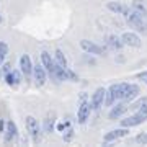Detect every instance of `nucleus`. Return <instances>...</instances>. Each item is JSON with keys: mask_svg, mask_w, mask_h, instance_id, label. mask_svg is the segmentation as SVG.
Wrapping results in <instances>:
<instances>
[{"mask_svg": "<svg viewBox=\"0 0 147 147\" xmlns=\"http://www.w3.org/2000/svg\"><path fill=\"white\" fill-rule=\"evenodd\" d=\"M144 121H147V110L136 111L132 116H127V118H124V119H121V126H124V127H134V126L142 124Z\"/></svg>", "mask_w": 147, "mask_h": 147, "instance_id": "obj_1", "label": "nucleus"}, {"mask_svg": "<svg viewBox=\"0 0 147 147\" xmlns=\"http://www.w3.org/2000/svg\"><path fill=\"white\" fill-rule=\"evenodd\" d=\"M80 47H82L87 54H92V56H106L105 47L98 46V44H95L93 41H88V39H82V41H80Z\"/></svg>", "mask_w": 147, "mask_h": 147, "instance_id": "obj_2", "label": "nucleus"}, {"mask_svg": "<svg viewBox=\"0 0 147 147\" xmlns=\"http://www.w3.org/2000/svg\"><path fill=\"white\" fill-rule=\"evenodd\" d=\"M26 129L31 136L33 142H39L41 139V126L38 124V119L33 116H26Z\"/></svg>", "mask_w": 147, "mask_h": 147, "instance_id": "obj_3", "label": "nucleus"}, {"mask_svg": "<svg viewBox=\"0 0 147 147\" xmlns=\"http://www.w3.org/2000/svg\"><path fill=\"white\" fill-rule=\"evenodd\" d=\"M90 111H92L90 101L82 98V103H80L79 110H77V121H79V124H85L87 123V119L90 118Z\"/></svg>", "mask_w": 147, "mask_h": 147, "instance_id": "obj_4", "label": "nucleus"}, {"mask_svg": "<svg viewBox=\"0 0 147 147\" xmlns=\"http://www.w3.org/2000/svg\"><path fill=\"white\" fill-rule=\"evenodd\" d=\"M105 96H106V88L105 87H100L96 88L90 98V105H92V110H98L100 106H103L105 103Z\"/></svg>", "mask_w": 147, "mask_h": 147, "instance_id": "obj_5", "label": "nucleus"}, {"mask_svg": "<svg viewBox=\"0 0 147 147\" xmlns=\"http://www.w3.org/2000/svg\"><path fill=\"white\" fill-rule=\"evenodd\" d=\"M41 64L44 65V69L47 70V74L51 75V77H56V67H57V64H56V59L51 57V54L49 53H41Z\"/></svg>", "mask_w": 147, "mask_h": 147, "instance_id": "obj_6", "label": "nucleus"}, {"mask_svg": "<svg viewBox=\"0 0 147 147\" xmlns=\"http://www.w3.org/2000/svg\"><path fill=\"white\" fill-rule=\"evenodd\" d=\"M33 77H34V82H36L38 87H42V85L46 84L47 70L44 69L42 64H36V65H33Z\"/></svg>", "mask_w": 147, "mask_h": 147, "instance_id": "obj_7", "label": "nucleus"}, {"mask_svg": "<svg viewBox=\"0 0 147 147\" xmlns=\"http://www.w3.org/2000/svg\"><path fill=\"white\" fill-rule=\"evenodd\" d=\"M18 137V127H16L15 121H7L5 131H3V141L7 144H11Z\"/></svg>", "mask_w": 147, "mask_h": 147, "instance_id": "obj_8", "label": "nucleus"}, {"mask_svg": "<svg viewBox=\"0 0 147 147\" xmlns=\"http://www.w3.org/2000/svg\"><path fill=\"white\" fill-rule=\"evenodd\" d=\"M121 39H123V44L124 46H129V47H141L142 46V39L132 31L123 33L121 34Z\"/></svg>", "mask_w": 147, "mask_h": 147, "instance_id": "obj_9", "label": "nucleus"}, {"mask_svg": "<svg viewBox=\"0 0 147 147\" xmlns=\"http://www.w3.org/2000/svg\"><path fill=\"white\" fill-rule=\"evenodd\" d=\"M126 136H129V127H119V129H113V131H110V132H106L105 136H103V142H113V141H116V139H121V137H126Z\"/></svg>", "mask_w": 147, "mask_h": 147, "instance_id": "obj_10", "label": "nucleus"}, {"mask_svg": "<svg viewBox=\"0 0 147 147\" xmlns=\"http://www.w3.org/2000/svg\"><path fill=\"white\" fill-rule=\"evenodd\" d=\"M129 108H131V106L127 105V101H124V100L119 101V103H116V105L110 110L108 118H110V119H118V118H121V116H123L127 110H129Z\"/></svg>", "mask_w": 147, "mask_h": 147, "instance_id": "obj_11", "label": "nucleus"}, {"mask_svg": "<svg viewBox=\"0 0 147 147\" xmlns=\"http://www.w3.org/2000/svg\"><path fill=\"white\" fill-rule=\"evenodd\" d=\"M106 8L110 11H113V13H116V15H124L126 16L127 13H129V7L124 5V3H121V2H108L106 3Z\"/></svg>", "mask_w": 147, "mask_h": 147, "instance_id": "obj_12", "label": "nucleus"}, {"mask_svg": "<svg viewBox=\"0 0 147 147\" xmlns=\"http://www.w3.org/2000/svg\"><path fill=\"white\" fill-rule=\"evenodd\" d=\"M139 95V87L136 84H126L124 92H123V100L124 101H132Z\"/></svg>", "mask_w": 147, "mask_h": 147, "instance_id": "obj_13", "label": "nucleus"}, {"mask_svg": "<svg viewBox=\"0 0 147 147\" xmlns=\"http://www.w3.org/2000/svg\"><path fill=\"white\" fill-rule=\"evenodd\" d=\"M105 44L110 47V49H113V51H119L121 47L124 46L121 36H116V34H108V36L105 38Z\"/></svg>", "mask_w": 147, "mask_h": 147, "instance_id": "obj_14", "label": "nucleus"}, {"mask_svg": "<svg viewBox=\"0 0 147 147\" xmlns=\"http://www.w3.org/2000/svg\"><path fill=\"white\" fill-rule=\"evenodd\" d=\"M21 70H11V72L5 74V82L8 87H18L21 82Z\"/></svg>", "mask_w": 147, "mask_h": 147, "instance_id": "obj_15", "label": "nucleus"}, {"mask_svg": "<svg viewBox=\"0 0 147 147\" xmlns=\"http://www.w3.org/2000/svg\"><path fill=\"white\" fill-rule=\"evenodd\" d=\"M20 70L25 75H31L33 74V64H31V59L28 54H23L20 57Z\"/></svg>", "mask_w": 147, "mask_h": 147, "instance_id": "obj_16", "label": "nucleus"}, {"mask_svg": "<svg viewBox=\"0 0 147 147\" xmlns=\"http://www.w3.org/2000/svg\"><path fill=\"white\" fill-rule=\"evenodd\" d=\"M54 127H56V113H49L46 116V119L42 123V131L46 132V134H51L54 131Z\"/></svg>", "mask_w": 147, "mask_h": 147, "instance_id": "obj_17", "label": "nucleus"}, {"mask_svg": "<svg viewBox=\"0 0 147 147\" xmlns=\"http://www.w3.org/2000/svg\"><path fill=\"white\" fill-rule=\"evenodd\" d=\"M124 87H126V84H115V85H111L110 88H108V92L113 95V98H115V100H123V92H124Z\"/></svg>", "mask_w": 147, "mask_h": 147, "instance_id": "obj_18", "label": "nucleus"}, {"mask_svg": "<svg viewBox=\"0 0 147 147\" xmlns=\"http://www.w3.org/2000/svg\"><path fill=\"white\" fill-rule=\"evenodd\" d=\"M54 59H56V64H57V65H61V67H69L67 57H65V54H64L61 49H56V53H54Z\"/></svg>", "mask_w": 147, "mask_h": 147, "instance_id": "obj_19", "label": "nucleus"}, {"mask_svg": "<svg viewBox=\"0 0 147 147\" xmlns=\"http://www.w3.org/2000/svg\"><path fill=\"white\" fill-rule=\"evenodd\" d=\"M131 8L141 11V13H144V15H147V3L144 2V0H132Z\"/></svg>", "mask_w": 147, "mask_h": 147, "instance_id": "obj_20", "label": "nucleus"}, {"mask_svg": "<svg viewBox=\"0 0 147 147\" xmlns=\"http://www.w3.org/2000/svg\"><path fill=\"white\" fill-rule=\"evenodd\" d=\"M134 111H141V110H147V96H142V98H139V100L136 101V103H132L131 106Z\"/></svg>", "mask_w": 147, "mask_h": 147, "instance_id": "obj_21", "label": "nucleus"}, {"mask_svg": "<svg viewBox=\"0 0 147 147\" xmlns=\"http://www.w3.org/2000/svg\"><path fill=\"white\" fill-rule=\"evenodd\" d=\"M7 54H8V46H7V42L0 41V65L3 64V61H5Z\"/></svg>", "mask_w": 147, "mask_h": 147, "instance_id": "obj_22", "label": "nucleus"}, {"mask_svg": "<svg viewBox=\"0 0 147 147\" xmlns=\"http://www.w3.org/2000/svg\"><path fill=\"white\" fill-rule=\"evenodd\" d=\"M65 74H67V80H70V82H79V75L74 72L70 67H65Z\"/></svg>", "mask_w": 147, "mask_h": 147, "instance_id": "obj_23", "label": "nucleus"}, {"mask_svg": "<svg viewBox=\"0 0 147 147\" xmlns=\"http://www.w3.org/2000/svg\"><path fill=\"white\" fill-rule=\"evenodd\" d=\"M62 137H64V141H65V142H70V141H72V139H74V129H72V127L69 126L67 129L64 131Z\"/></svg>", "mask_w": 147, "mask_h": 147, "instance_id": "obj_24", "label": "nucleus"}, {"mask_svg": "<svg viewBox=\"0 0 147 147\" xmlns=\"http://www.w3.org/2000/svg\"><path fill=\"white\" fill-rule=\"evenodd\" d=\"M136 142L142 144V146H147V132H139L136 136Z\"/></svg>", "mask_w": 147, "mask_h": 147, "instance_id": "obj_25", "label": "nucleus"}, {"mask_svg": "<svg viewBox=\"0 0 147 147\" xmlns=\"http://www.w3.org/2000/svg\"><path fill=\"white\" fill-rule=\"evenodd\" d=\"M115 98H113V95L110 93V92H108V90H106V96H105V105L106 106H113V103H115Z\"/></svg>", "mask_w": 147, "mask_h": 147, "instance_id": "obj_26", "label": "nucleus"}, {"mask_svg": "<svg viewBox=\"0 0 147 147\" xmlns=\"http://www.w3.org/2000/svg\"><path fill=\"white\" fill-rule=\"evenodd\" d=\"M69 126H70V121H69V119L64 121V123H59V124H57V131H59V132H64Z\"/></svg>", "mask_w": 147, "mask_h": 147, "instance_id": "obj_27", "label": "nucleus"}, {"mask_svg": "<svg viewBox=\"0 0 147 147\" xmlns=\"http://www.w3.org/2000/svg\"><path fill=\"white\" fill-rule=\"evenodd\" d=\"M13 69H11V64L10 62H5L3 65H2V72L3 74H8V72H11Z\"/></svg>", "mask_w": 147, "mask_h": 147, "instance_id": "obj_28", "label": "nucleus"}, {"mask_svg": "<svg viewBox=\"0 0 147 147\" xmlns=\"http://www.w3.org/2000/svg\"><path fill=\"white\" fill-rule=\"evenodd\" d=\"M137 79L142 80L144 84H147V70H144V72H141V74H137Z\"/></svg>", "mask_w": 147, "mask_h": 147, "instance_id": "obj_29", "label": "nucleus"}, {"mask_svg": "<svg viewBox=\"0 0 147 147\" xmlns=\"http://www.w3.org/2000/svg\"><path fill=\"white\" fill-rule=\"evenodd\" d=\"M5 126H7V123H5L3 119H0V132L5 131Z\"/></svg>", "mask_w": 147, "mask_h": 147, "instance_id": "obj_30", "label": "nucleus"}, {"mask_svg": "<svg viewBox=\"0 0 147 147\" xmlns=\"http://www.w3.org/2000/svg\"><path fill=\"white\" fill-rule=\"evenodd\" d=\"M85 62H88V64H95V61H93L92 57H88L87 54H85Z\"/></svg>", "mask_w": 147, "mask_h": 147, "instance_id": "obj_31", "label": "nucleus"}, {"mask_svg": "<svg viewBox=\"0 0 147 147\" xmlns=\"http://www.w3.org/2000/svg\"><path fill=\"white\" fill-rule=\"evenodd\" d=\"M0 23H2V16H0Z\"/></svg>", "mask_w": 147, "mask_h": 147, "instance_id": "obj_32", "label": "nucleus"}]
</instances>
